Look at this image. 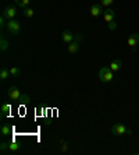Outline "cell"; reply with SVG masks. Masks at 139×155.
<instances>
[{"instance_id": "obj_21", "label": "cell", "mask_w": 139, "mask_h": 155, "mask_svg": "<svg viewBox=\"0 0 139 155\" xmlns=\"http://www.w3.org/2000/svg\"><path fill=\"white\" fill-rule=\"evenodd\" d=\"M113 2H114V0H100V4L104 6V7H110L111 4H113Z\"/></svg>"}, {"instance_id": "obj_22", "label": "cell", "mask_w": 139, "mask_h": 155, "mask_svg": "<svg viewBox=\"0 0 139 155\" xmlns=\"http://www.w3.org/2000/svg\"><path fill=\"white\" fill-rule=\"evenodd\" d=\"M8 150V143H2L0 144V151L2 152H6Z\"/></svg>"}, {"instance_id": "obj_23", "label": "cell", "mask_w": 139, "mask_h": 155, "mask_svg": "<svg viewBox=\"0 0 139 155\" xmlns=\"http://www.w3.org/2000/svg\"><path fill=\"white\" fill-rule=\"evenodd\" d=\"M109 28H110V29H115V28H117V25H115L114 22L111 21V22H109Z\"/></svg>"}, {"instance_id": "obj_19", "label": "cell", "mask_w": 139, "mask_h": 155, "mask_svg": "<svg viewBox=\"0 0 139 155\" xmlns=\"http://www.w3.org/2000/svg\"><path fill=\"white\" fill-rule=\"evenodd\" d=\"M8 48V42L4 38H2V42H0V49H2V52H6Z\"/></svg>"}, {"instance_id": "obj_9", "label": "cell", "mask_w": 139, "mask_h": 155, "mask_svg": "<svg viewBox=\"0 0 139 155\" xmlns=\"http://www.w3.org/2000/svg\"><path fill=\"white\" fill-rule=\"evenodd\" d=\"M127 43L129 45V48L135 49L139 45V34H131V36H129L128 41H127Z\"/></svg>"}, {"instance_id": "obj_6", "label": "cell", "mask_w": 139, "mask_h": 155, "mask_svg": "<svg viewBox=\"0 0 139 155\" xmlns=\"http://www.w3.org/2000/svg\"><path fill=\"white\" fill-rule=\"evenodd\" d=\"M103 20L109 24V22H111V21H114V18H115V11L113 10V8H110V7H107L106 10L103 11Z\"/></svg>"}, {"instance_id": "obj_5", "label": "cell", "mask_w": 139, "mask_h": 155, "mask_svg": "<svg viewBox=\"0 0 139 155\" xmlns=\"http://www.w3.org/2000/svg\"><path fill=\"white\" fill-rule=\"evenodd\" d=\"M15 14H17V8H15V6H7L3 11V17L6 18V20H13V18L15 17Z\"/></svg>"}, {"instance_id": "obj_8", "label": "cell", "mask_w": 139, "mask_h": 155, "mask_svg": "<svg viewBox=\"0 0 139 155\" xmlns=\"http://www.w3.org/2000/svg\"><path fill=\"white\" fill-rule=\"evenodd\" d=\"M103 14V10H102V4H97V3H95V4H92V7H90V15L92 17H95V18H97L99 15H102Z\"/></svg>"}, {"instance_id": "obj_18", "label": "cell", "mask_w": 139, "mask_h": 155, "mask_svg": "<svg viewBox=\"0 0 139 155\" xmlns=\"http://www.w3.org/2000/svg\"><path fill=\"white\" fill-rule=\"evenodd\" d=\"M10 74L13 77H18L20 74H21V70H20V67H11V69H10Z\"/></svg>"}, {"instance_id": "obj_3", "label": "cell", "mask_w": 139, "mask_h": 155, "mask_svg": "<svg viewBox=\"0 0 139 155\" xmlns=\"http://www.w3.org/2000/svg\"><path fill=\"white\" fill-rule=\"evenodd\" d=\"M6 29L8 31V34H11V35H17V34H20V31H21V25H20V22L17 21V20H7V24H6Z\"/></svg>"}, {"instance_id": "obj_15", "label": "cell", "mask_w": 139, "mask_h": 155, "mask_svg": "<svg viewBox=\"0 0 139 155\" xmlns=\"http://www.w3.org/2000/svg\"><path fill=\"white\" fill-rule=\"evenodd\" d=\"M10 110H11V105L4 104L3 106H2V119H3V117H6V116L10 113Z\"/></svg>"}, {"instance_id": "obj_4", "label": "cell", "mask_w": 139, "mask_h": 155, "mask_svg": "<svg viewBox=\"0 0 139 155\" xmlns=\"http://www.w3.org/2000/svg\"><path fill=\"white\" fill-rule=\"evenodd\" d=\"M21 95L22 94L20 92V90H18L15 85H11L10 88L7 90V97L10 98L11 101H15V102L20 101V99H21Z\"/></svg>"}, {"instance_id": "obj_12", "label": "cell", "mask_w": 139, "mask_h": 155, "mask_svg": "<svg viewBox=\"0 0 139 155\" xmlns=\"http://www.w3.org/2000/svg\"><path fill=\"white\" fill-rule=\"evenodd\" d=\"M22 15H24L25 18H32L33 15H35V11H33V8H31V7L22 8Z\"/></svg>"}, {"instance_id": "obj_16", "label": "cell", "mask_w": 139, "mask_h": 155, "mask_svg": "<svg viewBox=\"0 0 139 155\" xmlns=\"http://www.w3.org/2000/svg\"><path fill=\"white\" fill-rule=\"evenodd\" d=\"M18 150H20V144H18L17 141H10V143H8V151L15 152V151H18Z\"/></svg>"}, {"instance_id": "obj_10", "label": "cell", "mask_w": 139, "mask_h": 155, "mask_svg": "<svg viewBox=\"0 0 139 155\" xmlns=\"http://www.w3.org/2000/svg\"><path fill=\"white\" fill-rule=\"evenodd\" d=\"M109 67H110V69L113 70L114 73L115 71H120V69L122 67V61L120 60V59H114V60L110 63V66H109Z\"/></svg>"}, {"instance_id": "obj_2", "label": "cell", "mask_w": 139, "mask_h": 155, "mask_svg": "<svg viewBox=\"0 0 139 155\" xmlns=\"http://www.w3.org/2000/svg\"><path fill=\"white\" fill-rule=\"evenodd\" d=\"M111 133L114 134V136H125V134H131V129L122 124V123H115L111 126Z\"/></svg>"}, {"instance_id": "obj_17", "label": "cell", "mask_w": 139, "mask_h": 155, "mask_svg": "<svg viewBox=\"0 0 139 155\" xmlns=\"http://www.w3.org/2000/svg\"><path fill=\"white\" fill-rule=\"evenodd\" d=\"M0 133H2V136H8V134H11V127L8 126V124H3L2 126V129H0Z\"/></svg>"}, {"instance_id": "obj_20", "label": "cell", "mask_w": 139, "mask_h": 155, "mask_svg": "<svg viewBox=\"0 0 139 155\" xmlns=\"http://www.w3.org/2000/svg\"><path fill=\"white\" fill-rule=\"evenodd\" d=\"M60 144H61V151H63V152H67L68 151V148H70V147H68V143H67V141H64V140H61L60 141Z\"/></svg>"}, {"instance_id": "obj_1", "label": "cell", "mask_w": 139, "mask_h": 155, "mask_svg": "<svg viewBox=\"0 0 139 155\" xmlns=\"http://www.w3.org/2000/svg\"><path fill=\"white\" fill-rule=\"evenodd\" d=\"M99 80L102 83H111L114 80V71L110 69V67H102L97 73Z\"/></svg>"}, {"instance_id": "obj_13", "label": "cell", "mask_w": 139, "mask_h": 155, "mask_svg": "<svg viewBox=\"0 0 139 155\" xmlns=\"http://www.w3.org/2000/svg\"><path fill=\"white\" fill-rule=\"evenodd\" d=\"M8 76H11V74H10V69L2 67V70H0V80H2V81H4V80L8 78Z\"/></svg>"}, {"instance_id": "obj_7", "label": "cell", "mask_w": 139, "mask_h": 155, "mask_svg": "<svg viewBox=\"0 0 139 155\" xmlns=\"http://www.w3.org/2000/svg\"><path fill=\"white\" fill-rule=\"evenodd\" d=\"M74 39H75V35L71 32V31H70V29H64V31L61 32V41H63L65 45L71 43Z\"/></svg>"}, {"instance_id": "obj_11", "label": "cell", "mask_w": 139, "mask_h": 155, "mask_svg": "<svg viewBox=\"0 0 139 155\" xmlns=\"http://www.w3.org/2000/svg\"><path fill=\"white\" fill-rule=\"evenodd\" d=\"M67 48H68V52H70V53H77V52L79 51V42L78 41H72L71 43L67 45Z\"/></svg>"}, {"instance_id": "obj_14", "label": "cell", "mask_w": 139, "mask_h": 155, "mask_svg": "<svg viewBox=\"0 0 139 155\" xmlns=\"http://www.w3.org/2000/svg\"><path fill=\"white\" fill-rule=\"evenodd\" d=\"M15 4H17L20 8H27V7H29L31 0H15Z\"/></svg>"}]
</instances>
